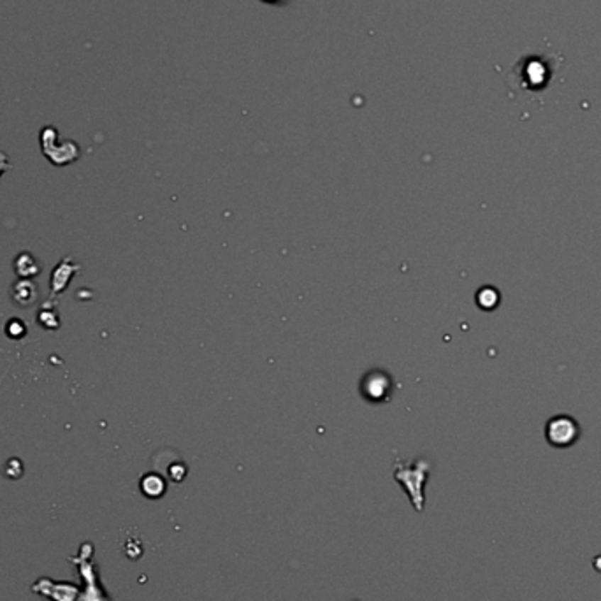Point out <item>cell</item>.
Instances as JSON below:
<instances>
[{
    "mask_svg": "<svg viewBox=\"0 0 601 601\" xmlns=\"http://www.w3.org/2000/svg\"><path fill=\"white\" fill-rule=\"evenodd\" d=\"M578 436V426L571 417L558 415L548 420L547 438L556 447H568Z\"/></svg>",
    "mask_w": 601,
    "mask_h": 601,
    "instance_id": "6da1fadb",
    "label": "cell"
},
{
    "mask_svg": "<svg viewBox=\"0 0 601 601\" xmlns=\"http://www.w3.org/2000/svg\"><path fill=\"white\" fill-rule=\"evenodd\" d=\"M43 146H53L55 141H57V131L51 127L44 128L43 131ZM57 146V145H55ZM77 155H79V150L76 148L75 143H64L62 146H57V151H53V153L46 155L48 158H50L53 164L57 165H64L69 164V162H75L77 158Z\"/></svg>",
    "mask_w": 601,
    "mask_h": 601,
    "instance_id": "7a4b0ae2",
    "label": "cell"
},
{
    "mask_svg": "<svg viewBox=\"0 0 601 601\" xmlns=\"http://www.w3.org/2000/svg\"><path fill=\"white\" fill-rule=\"evenodd\" d=\"M11 297H13L14 304L20 306V308H28V306L35 304L38 301V287L27 278H21L20 282H16L11 289Z\"/></svg>",
    "mask_w": 601,
    "mask_h": 601,
    "instance_id": "3957f363",
    "label": "cell"
},
{
    "mask_svg": "<svg viewBox=\"0 0 601 601\" xmlns=\"http://www.w3.org/2000/svg\"><path fill=\"white\" fill-rule=\"evenodd\" d=\"M77 265L72 264V260L65 259L57 265V269H53V276H51V296H57V294L64 292L65 285L71 282V278L75 276Z\"/></svg>",
    "mask_w": 601,
    "mask_h": 601,
    "instance_id": "277c9868",
    "label": "cell"
},
{
    "mask_svg": "<svg viewBox=\"0 0 601 601\" xmlns=\"http://www.w3.org/2000/svg\"><path fill=\"white\" fill-rule=\"evenodd\" d=\"M40 269H43V265L28 252L20 253V255L16 257V260H14V271H16V275L21 276V278H32V276L39 275Z\"/></svg>",
    "mask_w": 601,
    "mask_h": 601,
    "instance_id": "5b68a950",
    "label": "cell"
},
{
    "mask_svg": "<svg viewBox=\"0 0 601 601\" xmlns=\"http://www.w3.org/2000/svg\"><path fill=\"white\" fill-rule=\"evenodd\" d=\"M38 322H39V326H43L44 329H48V331H57L58 326H60V320H58L57 313H51V311L39 313Z\"/></svg>",
    "mask_w": 601,
    "mask_h": 601,
    "instance_id": "8992f818",
    "label": "cell"
},
{
    "mask_svg": "<svg viewBox=\"0 0 601 601\" xmlns=\"http://www.w3.org/2000/svg\"><path fill=\"white\" fill-rule=\"evenodd\" d=\"M6 331H7V336H9V338L20 339V338H23L25 334H27V326H25L21 320L13 319V320H9V322H7Z\"/></svg>",
    "mask_w": 601,
    "mask_h": 601,
    "instance_id": "52a82bcc",
    "label": "cell"
},
{
    "mask_svg": "<svg viewBox=\"0 0 601 601\" xmlns=\"http://www.w3.org/2000/svg\"><path fill=\"white\" fill-rule=\"evenodd\" d=\"M7 169H11V164L7 162L6 153H0V176H2V172L7 171Z\"/></svg>",
    "mask_w": 601,
    "mask_h": 601,
    "instance_id": "ba28073f",
    "label": "cell"
}]
</instances>
